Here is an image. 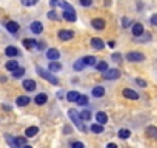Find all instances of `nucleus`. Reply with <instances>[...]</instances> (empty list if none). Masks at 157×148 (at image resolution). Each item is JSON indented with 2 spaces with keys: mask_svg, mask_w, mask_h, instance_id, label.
Returning a JSON list of instances; mask_svg holds the SVG:
<instances>
[{
  "mask_svg": "<svg viewBox=\"0 0 157 148\" xmlns=\"http://www.w3.org/2000/svg\"><path fill=\"white\" fill-rule=\"evenodd\" d=\"M123 96H125L126 99H131V100H137V99H139V94H137L136 91L129 90V88H125V90H123Z\"/></svg>",
  "mask_w": 157,
  "mask_h": 148,
  "instance_id": "obj_10",
  "label": "nucleus"
},
{
  "mask_svg": "<svg viewBox=\"0 0 157 148\" xmlns=\"http://www.w3.org/2000/svg\"><path fill=\"white\" fill-rule=\"evenodd\" d=\"M105 94V88L103 87H96L94 90H93V96L94 97H102Z\"/></svg>",
  "mask_w": 157,
  "mask_h": 148,
  "instance_id": "obj_24",
  "label": "nucleus"
},
{
  "mask_svg": "<svg viewBox=\"0 0 157 148\" xmlns=\"http://www.w3.org/2000/svg\"><path fill=\"white\" fill-rule=\"evenodd\" d=\"M85 68V62H83V59H78L75 63H74V69L75 71H82Z\"/></svg>",
  "mask_w": 157,
  "mask_h": 148,
  "instance_id": "obj_29",
  "label": "nucleus"
},
{
  "mask_svg": "<svg viewBox=\"0 0 157 148\" xmlns=\"http://www.w3.org/2000/svg\"><path fill=\"white\" fill-rule=\"evenodd\" d=\"M57 37H59L60 40H71V39L74 37V33L69 31V29H60L59 34H57Z\"/></svg>",
  "mask_w": 157,
  "mask_h": 148,
  "instance_id": "obj_6",
  "label": "nucleus"
},
{
  "mask_svg": "<svg viewBox=\"0 0 157 148\" xmlns=\"http://www.w3.org/2000/svg\"><path fill=\"white\" fill-rule=\"evenodd\" d=\"M91 45H93L94 49H103V48H105L103 40H102V39H97V37H94V39L91 40Z\"/></svg>",
  "mask_w": 157,
  "mask_h": 148,
  "instance_id": "obj_13",
  "label": "nucleus"
},
{
  "mask_svg": "<svg viewBox=\"0 0 157 148\" xmlns=\"http://www.w3.org/2000/svg\"><path fill=\"white\" fill-rule=\"evenodd\" d=\"M29 102H31V99H29L28 96H20V97H17V100H16V103H17L19 107H26Z\"/></svg>",
  "mask_w": 157,
  "mask_h": 148,
  "instance_id": "obj_19",
  "label": "nucleus"
},
{
  "mask_svg": "<svg viewBox=\"0 0 157 148\" xmlns=\"http://www.w3.org/2000/svg\"><path fill=\"white\" fill-rule=\"evenodd\" d=\"M36 45H37V40H34V39H25L23 40V46L26 49H34Z\"/></svg>",
  "mask_w": 157,
  "mask_h": 148,
  "instance_id": "obj_16",
  "label": "nucleus"
},
{
  "mask_svg": "<svg viewBox=\"0 0 157 148\" xmlns=\"http://www.w3.org/2000/svg\"><path fill=\"white\" fill-rule=\"evenodd\" d=\"M22 87H23L26 91H34L37 85H36V82H34L33 79H26V80H23V85H22Z\"/></svg>",
  "mask_w": 157,
  "mask_h": 148,
  "instance_id": "obj_9",
  "label": "nucleus"
},
{
  "mask_svg": "<svg viewBox=\"0 0 157 148\" xmlns=\"http://www.w3.org/2000/svg\"><path fill=\"white\" fill-rule=\"evenodd\" d=\"M5 66H6V69H8V71H14L16 68H19V63H17L16 60H10V62H6V65H5Z\"/></svg>",
  "mask_w": 157,
  "mask_h": 148,
  "instance_id": "obj_28",
  "label": "nucleus"
},
{
  "mask_svg": "<svg viewBox=\"0 0 157 148\" xmlns=\"http://www.w3.org/2000/svg\"><path fill=\"white\" fill-rule=\"evenodd\" d=\"M83 62H85V65H88V66H93V65H96V57L94 56H86V57H83Z\"/></svg>",
  "mask_w": 157,
  "mask_h": 148,
  "instance_id": "obj_26",
  "label": "nucleus"
},
{
  "mask_svg": "<svg viewBox=\"0 0 157 148\" xmlns=\"http://www.w3.org/2000/svg\"><path fill=\"white\" fill-rule=\"evenodd\" d=\"M91 131L96 133V134H100V133H103V125L102 123H93L91 125Z\"/></svg>",
  "mask_w": 157,
  "mask_h": 148,
  "instance_id": "obj_25",
  "label": "nucleus"
},
{
  "mask_svg": "<svg viewBox=\"0 0 157 148\" xmlns=\"http://www.w3.org/2000/svg\"><path fill=\"white\" fill-rule=\"evenodd\" d=\"M62 16H63V19L66 22H75L77 20V16H75V11L74 10H65L62 13Z\"/></svg>",
  "mask_w": 157,
  "mask_h": 148,
  "instance_id": "obj_5",
  "label": "nucleus"
},
{
  "mask_svg": "<svg viewBox=\"0 0 157 148\" xmlns=\"http://www.w3.org/2000/svg\"><path fill=\"white\" fill-rule=\"evenodd\" d=\"M48 19H51V20H59V16H57V13H56L54 10H51V11L48 13Z\"/></svg>",
  "mask_w": 157,
  "mask_h": 148,
  "instance_id": "obj_35",
  "label": "nucleus"
},
{
  "mask_svg": "<svg viewBox=\"0 0 157 148\" xmlns=\"http://www.w3.org/2000/svg\"><path fill=\"white\" fill-rule=\"evenodd\" d=\"M129 136H131V131L126 130V128H122V130L119 131V137H120V139H128Z\"/></svg>",
  "mask_w": 157,
  "mask_h": 148,
  "instance_id": "obj_30",
  "label": "nucleus"
},
{
  "mask_svg": "<svg viewBox=\"0 0 157 148\" xmlns=\"http://www.w3.org/2000/svg\"><path fill=\"white\" fill-rule=\"evenodd\" d=\"M80 5L88 8V6H91V5H93V0H80Z\"/></svg>",
  "mask_w": 157,
  "mask_h": 148,
  "instance_id": "obj_39",
  "label": "nucleus"
},
{
  "mask_svg": "<svg viewBox=\"0 0 157 148\" xmlns=\"http://www.w3.org/2000/svg\"><path fill=\"white\" fill-rule=\"evenodd\" d=\"M96 120H97V123H106L108 122V116L103 113V111H99L97 114H96Z\"/></svg>",
  "mask_w": 157,
  "mask_h": 148,
  "instance_id": "obj_20",
  "label": "nucleus"
},
{
  "mask_svg": "<svg viewBox=\"0 0 157 148\" xmlns=\"http://www.w3.org/2000/svg\"><path fill=\"white\" fill-rule=\"evenodd\" d=\"M16 145H17L19 148H22L23 145H26V143H25V137H16Z\"/></svg>",
  "mask_w": 157,
  "mask_h": 148,
  "instance_id": "obj_36",
  "label": "nucleus"
},
{
  "mask_svg": "<svg viewBox=\"0 0 157 148\" xmlns=\"http://www.w3.org/2000/svg\"><path fill=\"white\" fill-rule=\"evenodd\" d=\"M68 116H69V119L74 122V125L80 130L82 133H86V127L83 125V122H82V117L77 114V111L75 110H68Z\"/></svg>",
  "mask_w": 157,
  "mask_h": 148,
  "instance_id": "obj_1",
  "label": "nucleus"
},
{
  "mask_svg": "<svg viewBox=\"0 0 157 148\" xmlns=\"http://www.w3.org/2000/svg\"><path fill=\"white\" fill-rule=\"evenodd\" d=\"M91 25H93V28H94V29H105L106 22H105L103 19L96 17V19H93V20H91Z\"/></svg>",
  "mask_w": 157,
  "mask_h": 148,
  "instance_id": "obj_7",
  "label": "nucleus"
},
{
  "mask_svg": "<svg viewBox=\"0 0 157 148\" xmlns=\"http://www.w3.org/2000/svg\"><path fill=\"white\" fill-rule=\"evenodd\" d=\"M46 100H48V96H46L45 93L37 94V96H36V99H34V102H36L37 105H45V103H46Z\"/></svg>",
  "mask_w": 157,
  "mask_h": 148,
  "instance_id": "obj_15",
  "label": "nucleus"
},
{
  "mask_svg": "<svg viewBox=\"0 0 157 148\" xmlns=\"http://www.w3.org/2000/svg\"><path fill=\"white\" fill-rule=\"evenodd\" d=\"M108 46H109V48H114V46H116V43H114L113 40H109V42H108Z\"/></svg>",
  "mask_w": 157,
  "mask_h": 148,
  "instance_id": "obj_45",
  "label": "nucleus"
},
{
  "mask_svg": "<svg viewBox=\"0 0 157 148\" xmlns=\"http://www.w3.org/2000/svg\"><path fill=\"white\" fill-rule=\"evenodd\" d=\"M80 117H82V120H90V119H91V113L85 110V111L80 113Z\"/></svg>",
  "mask_w": 157,
  "mask_h": 148,
  "instance_id": "obj_34",
  "label": "nucleus"
},
{
  "mask_svg": "<svg viewBox=\"0 0 157 148\" xmlns=\"http://www.w3.org/2000/svg\"><path fill=\"white\" fill-rule=\"evenodd\" d=\"M37 72L40 74V76H42V77H43L45 80L51 82L52 85H57V84H59V79H57V77H54L52 74H49V71H46V69H43V68L37 66Z\"/></svg>",
  "mask_w": 157,
  "mask_h": 148,
  "instance_id": "obj_2",
  "label": "nucleus"
},
{
  "mask_svg": "<svg viewBox=\"0 0 157 148\" xmlns=\"http://www.w3.org/2000/svg\"><path fill=\"white\" fill-rule=\"evenodd\" d=\"M5 54H6L8 57H17V56H19V49H17L16 46H8V48L5 49Z\"/></svg>",
  "mask_w": 157,
  "mask_h": 148,
  "instance_id": "obj_17",
  "label": "nucleus"
},
{
  "mask_svg": "<svg viewBox=\"0 0 157 148\" xmlns=\"http://www.w3.org/2000/svg\"><path fill=\"white\" fill-rule=\"evenodd\" d=\"M72 148H85V145L82 142H74L72 143Z\"/></svg>",
  "mask_w": 157,
  "mask_h": 148,
  "instance_id": "obj_42",
  "label": "nucleus"
},
{
  "mask_svg": "<svg viewBox=\"0 0 157 148\" xmlns=\"http://www.w3.org/2000/svg\"><path fill=\"white\" fill-rule=\"evenodd\" d=\"M103 77H105L106 80L119 79V77H120V71H119V69H116V68H113V69H106V71H105V74H103Z\"/></svg>",
  "mask_w": 157,
  "mask_h": 148,
  "instance_id": "obj_4",
  "label": "nucleus"
},
{
  "mask_svg": "<svg viewBox=\"0 0 157 148\" xmlns=\"http://www.w3.org/2000/svg\"><path fill=\"white\" fill-rule=\"evenodd\" d=\"M19 28H20V26H19V23H17V22H8V23H6V29H8L10 33H13V34H14V33H17V31H19Z\"/></svg>",
  "mask_w": 157,
  "mask_h": 148,
  "instance_id": "obj_21",
  "label": "nucleus"
},
{
  "mask_svg": "<svg viewBox=\"0 0 157 148\" xmlns=\"http://www.w3.org/2000/svg\"><path fill=\"white\" fill-rule=\"evenodd\" d=\"M22 148H31V146H29V145H23Z\"/></svg>",
  "mask_w": 157,
  "mask_h": 148,
  "instance_id": "obj_47",
  "label": "nucleus"
},
{
  "mask_svg": "<svg viewBox=\"0 0 157 148\" xmlns=\"http://www.w3.org/2000/svg\"><path fill=\"white\" fill-rule=\"evenodd\" d=\"M36 48H37L39 51H42V49H45V43H43V42H37V45H36Z\"/></svg>",
  "mask_w": 157,
  "mask_h": 148,
  "instance_id": "obj_43",
  "label": "nucleus"
},
{
  "mask_svg": "<svg viewBox=\"0 0 157 148\" xmlns=\"http://www.w3.org/2000/svg\"><path fill=\"white\" fill-rule=\"evenodd\" d=\"M51 5L52 6H57L59 5V0H51Z\"/></svg>",
  "mask_w": 157,
  "mask_h": 148,
  "instance_id": "obj_46",
  "label": "nucleus"
},
{
  "mask_svg": "<svg viewBox=\"0 0 157 148\" xmlns=\"http://www.w3.org/2000/svg\"><path fill=\"white\" fill-rule=\"evenodd\" d=\"M31 31H33L34 34H40V33L43 31V25H42L40 22H33V23H31Z\"/></svg>",
  "mask_w": 157,
  "mask_h": 148,
  "instance_id": "obj_14",
  "label": "nucleus"
},
{
  "mask_svg": "<svg viewBox=\"0 0 157 148\" xmlns=\"http://www.w3.org/2000/svg\"><path fill=\"white\" fill-rule=\"evenodd\" d=\"M122 25H123V28H128V26L131 25V20H129L128 17H123V19H122Z\"/></svg>",
  "mask_w": 157,
  "mask_h": 148,
  "instance_id": "obj_38",
  "label": "nucleus"
},
{
  "mask_svg": "<svg viewBox=\"0 0 157 148\" xmlns=\"http://www.w3.org/2000/svg\"><path fill=\"white\" fill-rule=\"evenodd\" d=\"M37 133H39L37 127H28L26 131H25V136L26 137H34V136H37Z\"/></svg>",
  "mask_w": 157,
  "mask_h": 148,
  "instance_id": "obj_22",
  "label": "nucleus"
},
{
  "mask_svg": "<svg viewBox=\"0 0 157 148\" xmlns=\"http://www.w3.org/2000/svg\"><path fill=\"white\" fill-rule=\"evenodd\" d=\"M132 34H134V37L142 36L143 34V25L142 23H134L132 25Z\"/></svg>",
  "mask_w": 157,
  "mask_h": 148,
  "instance_id": "obj_12",
  "label": "nucleus"
},
{
  "mask_svg": "<svg viewBox=\"0 0 157 148\" xmlns=\"http://www.w3.org/2000/svg\"><path fill=\"white\" fill-rule=\"evenodd\" d=\"M106 148H119V146H117L116 143H108V145H106Z\"/></svg>",
  "mask_w": 157,
  "mask_h": 148,
  "instance_id": "obj_44",
  "label": "nucleus"
},
{
  "mask_svg": "<svg viewBox=\"0 0 157 148\" xmlns=\"http://www.w3.org/2000/svg\"><path fill=\"white\" fill-rule=\"evenodd\" d=\"M126 60L128 62H143L145 60V54L137 53V51H131L126 54Z\"/></svg>",
  "mask_w": 157,
  "mask_h": 148,
  "instance_id": "obj_3",
  "label": "nucleus"
},
{
  "mask_svg": "<svg viewBox=\"0 0 157 148\" xmlns=\"http://www.w3.org/2000/svg\"><path fill=\"white\" fill-rule=\"evenodd\" d=\"M136 84H137L139 87H142V88H146V87H148V84H146L143 79H139V77L136 79Z\"/></svg>",
  "mask_w": 157,
  "mask_h": 148,
  "instance_id": "obj_37",
  "label": "nucleus"
},
{
  "mask_svg": "<svg viewBox=\"0 0 157 148\" xmlns=\"http://www.w3.org/2000/svg\"><path fill=\"white\" fill-rule=\"evenodd\" d=\"M146 136H148L149 139L157 140V127H154V125L148 127V128H146Z\"/></svg>",
  "mask_w": 157,
  "mask_h": 148,
  "instance_id": "obj_11",
  "label": "nucleus"
},
{
  "mask_svg": "<svg viewBox=\"0 0 157 148\" xmlns=\"http://www.w3.org/2000/svg\"><path fill=\"white\" fill-rule=\"evenodd\" d=\"M39 3V0H22V5L23 6H34Z\"/></svg>",
  "mask_w": 157,
  "mask_h": 148,
  "instance_id": "obj_33",
  "label": "nucleus"
},
{
  "mask_svg": "<svg viewBox=\"0 0 157 148\" xmlns=\"http://www.w3.org/2000/svg\"><path fill=\"white\" fill-rule=\"evenodd\" d=\"M46 57H48L49 60H57V59L60 57V53H59V49H56V48H49V49L46 51Z\"/></svg>",
  "mask_w": 157,
  "mask_h": 148,
  "instance_id": "obj_8",
  "label": "nucleus"
},
{
  "mask_svg": "<svg viewBox=\"0 0 157 148\" xmlns=\"http://www.w3.org/2000/svg\"><path fill=\"white\" fill-rule=\"evenodd\" d=\"M149 22H151V25L157 26V14H152V16H151V19H149Z\"/></svg>",
  "mask_w": 157,
  "mask_h": 148,
  "instance_id": "obj_41",
  "label": "nucleus"
},
{
  "mask_svg": "<svg viewBox=\"0 0 157 148\" xmlns=\"http://www.w3.org/2000/svg\"><path fill=\"white\" fill-rule=\"evenodd\" d=\"M49 72H57L62 69V63L60 62H49V66H48Z\"/></svg>",
  "mask_w": 157,
  "mask_h": 148,
  "instance_id": "obj_18",
  "label": "nucleus"
},
{
  "mask_svg": "<svg viewBox=\"0 0 157 148\" xmlns=\"http://www.w3.org/2000/svg\"><path fill=\"white\" fill-rule=\"evenodd\" d=\"M96 68H97L99 71H103V72H105V71L108 69V63H106V62H99V63H96Z\"/></svg>",
  "mask_w": 157,
  "mask_h": 148,
  "instance_id": "obj_32",
  "label": "nucleus"
},
{
  "mask_svg": "<svg viewBox=\"0 0 157 148\" xmlns=\"http://www.w3.org/2000/svg\"><path fill=\"white\" fill-rule=\"evenodd\" d=\"M78 96H80V94H78L77 91H69V93L66 94V100H68V102H77Z\"/></svg>",
  "mask_w": 157,
  "mask_h": 148,
  "instance_id": "obj_23",
  "label": "nucleus"
},
{
  "mask_svg": "<svg viewBox=\"0 0 157 148\" xmlns=\"http://www.w3.org/2000/svg\"><path fill=\"white\" fill-rule=\"evenodd\" d=\"M113 60H116V62H122V54L114 53V54H113Z\"/></svg>",
  "mask_w": 157,
  "mask_h": 148,
  "instance_id": "obj_40",
  "label": "nucleus"
},
{
  "mask_svg": "<svg viewBox=\"0 0 157 148\" xmlns=\"http://www.w3.org/2000/svg\"><path fill=\"white\" fill-rule=\"evenodd\" d=\"M23 74H25V68H20V66H19V68H16V69L13 71V76H14L16 79H20V77L23 76Z\"/></svg>",
  "mask_w": 157,
  "mask_h": 148,
  "instance_id": "obj_27",
  "label": "nucleus"
},
{
  "mask_svg": "<svg viewBox=\"0 0 157 148\" xmlns=\"http://www.w3.org/2000/svg\"><path fill=\"white\" fill-rule=\"evenodd\" d=\"M77 103L80 105V107H85V105H88V97H86V96H78V99H77Z\"/></svg>",
  "mask_w": 157,
  "mask_h": 148,
  "instance_id": "obj_31",
  "label": "nucleus"
}]
</instances>
